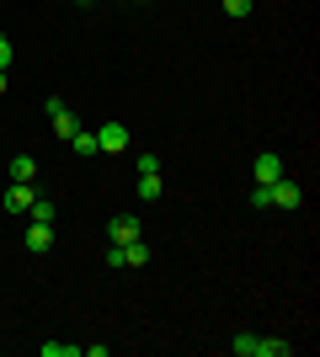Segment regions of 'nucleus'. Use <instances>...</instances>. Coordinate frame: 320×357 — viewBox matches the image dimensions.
<instances>
[{
  "label": "nucleus",
  "mask_w": 320,
  "mask_h": 357,
  "mask_svg": "<svg viewBox=\"0 0 320 357\" xmlns=\"http://www.w3.org/2000/svg\"><path fill=\"white\" fill-rule=\"evenodd\" d=\"M229 352H235V357H289L294 347L277 342V336H251V331H241V336L229 342Z\"/></svg>",
  "instance_id": "f257e3e1"
},
{
  "label": "nucleus",
  "mask_w": 320,
  "mask_h": 357,
  "mask_svg": "<svg viewBox=\"0 0 320 357\" xmlns=\"http://www.w3.org/2000/svg\"><path fill=\"white\" fill-rule=\"evenodd\" d=\"M48 118H54V134H59V139H75V134H80L75 112H70V107H64L59 96H48Z\"/></svg>",
  "instance_id": "f03ea898"
},
{
  "label": "nucleus",
  "mask_w": 320,
  "mask_h": 357,
  "mask_svg": "<svg viewBox=\"0 0 320 357\" xmlns=\"http://www.w3.org/2000/svg\"><path fill=\"white\" fill-rule=\"evenodd\" d=\"M267 197H273V208L294 213V208H299V181H289V176H277L273 187H267Z\"/></svg>",
  "instance_id": "7ed1b4c3"
},
{
  "label": "nucleus",
  "mask_w": 320,
  "mask_h": 357,
  "mask_svg": "<svg viewBox=\"0 0 320 357\" xmlns=\"http://www.w3.org/2000/svg\"><path fill=\"white\" fill-rule=\"evenodd\" d=\"M96 149H102V155L128 149V128H123V123H102V128H96Z\"/></svg>",
  "instance_id": "20e7f679"
},
{
  "label": "nucleus",
  "mask_w": 320,
  "mask_h": 357,
  "mask_svg": "<svg viewBox=\"0 0 320 357\" xmlns=\"http://www.w3.org/2000/svg\"><path fill=\"white\" fill-rule=\"evenodd\" d=\"M32 203H38L32 181H11V187H6V213H27Z\"/></svg>",
  "instance_id": "39448f33"
},
{
  "label": "nucleus",
  "mask_w": 320,
  "mask_h": 357,
  "mask_svg": "<svg viewBox=\"0 0 320 357\" xmlns=\"http://www.w3.org/2000/svg\"><path fill=\"white\" fill-rule=\"evenodd\" d=\"M251 171H257V187H273V181L283 176V160H277L273 149H261V155H257V165H251Z\"/></svg>",
  "instance_id": "423d86ee"
},
{
  "label": "nucleus",
  "mask_w": 320,
  "mask_h": 357,
  "mask_svg": "<svg viewBox=\"0 0 320 357\" xmlns=\"http://www.w3.org/2000/svg\"><path fill=\"white\" fill-rule=\"evenodd\" d=\"M128 240H139V213H118L112 219V245H128Z\"/></svg>",
  "instance_id": "0eeeda50"
},
{
  "label": "nucleus",
  "mask_w": 320,
  "mask_h": 357,
  "mask_svg": "<svg viewBox=\"0 0 320 357\" xmlns=\"http://www.w3.org/2000/svg\"><path fill=\"white\" fill-rule=\"evenodd\" d=\"M123 251V267H150V245H144V235L128 240V245H118Z\"/></svg>",
  "instance_id": "6e6552de"
},
{
  "label": "nucleus",
  "mask_w": 320,
  "mask_h": 357,
  "mask_svg": "<svg viewBox=\"0 0 320 357\" xmlns=\"http://www.w3.org/2000/svg\"><path fill=\"white\" fill-rule=\"evenodd\" d=\"M48 245H54V224H27V251L43 256Z\"/></svg>",
  "instance_id": "1a4fd4ad"
},
{
  "label": "nucleus",
  "mask_w": 320,
  "mask_h": 357,
  "mask_svg": "<svg viewBox=\"0 0 320 357\" xmlns=\"http://www.w3.org/2000/svg\"><path fill=\"white\" fill-rule=\"evenodd\" d=\"M38 176V160H32V155H16L11 160V181H32Z\"/></svg>",
  "instance_id": "9d476101"
},
{
  "label": "nucleus",
  "mask_w": 320,
  "mask_h": 357,
  "mask_svg": "<svg viewBox=\"0 0 320 357\" xmlns=\"http://www.w3.org/2000/svg\"><path fill=\"white\" fill-rule=\"evenodd\" d=\"M27 219L32 224H54V197H38V203L27 208Z\"/></svg>",
  "instance_id": "9b49d317"
},
{
  "label": "nucleus",
  "mask_w": 320,
  "mask_h": 357,
  "mask_svg": "<svg viewBox=\"0 0 320 357\" xmlns=\"http://www.w3.org/2000/svg\"><path fill=\"white\" fill-rule=\"evenodd\" d=\"M70 149H75L80 160H91V155H96V134H86V128H80V134L70 139Z\"/></svg>",
  "instance_id": "f8f14e48"
},
{
  "label": "nucleus",
  "mask_w": 320,
  "mask_h": 357,
  "mask_svg": "<svg viewBox=\"0 0 320 357\" xmlns=\"http://www.w3.org/2000/svg\"><path fill=\"white\" fill-rule=\"evenodd\" d=\"M38 352H43V357H80V347L75 342H43Z\"/></svg>",
  "instance_id": "ddd939ff"
},
{
  "label": "nucleus",
  "mask_w": 320,
  "mask_h": 357,
  "mask_svg": "<svg viewBox=\"0 0 320 357\" xmlns=\"http://www.w3.org/2000/svg\"><path fill=\"white\" fill-rule=\"evenodd\" d=\"M139 197H144V203L160 197V171H155V176H139Z\"/></svg>",
  "instance_id": "4468645a"
},
{
  "label": "nucleus",
  "mask_w": 320,
  "mask_h": 357,
  "mask_svg": "<svg viewBox=\"0 0 320 357\" xmlns=\"http://www.w3.org/2000/svg\"><path fill=\"white\" fill-rule=\"evenodd\" d=\"M155 171H160V155H150V149H144V155H139V176H155Z\"/></svg>",
  "instance_id": "2eb2a0df"
},
{
  "label": "nucleus",
  "mask_w": 320,
  "mask_h": 357,
  "mask_svg": "<svg viewBox=\"0 0 320 357\" xmlns=\"http://www.w3.org/2000/svg\"><path fill=\"white\" fill-rule=\"evenodd\" d=\"M251 208H257V213H273V197H267V187H257V192H251Z\"/></svg>",
  "instance_id": "dca6fc26"
},
{
  "label": "nucleus",
  "mask_w": 320,
  "mask_h": 357,
  "mask_svg": "<svg viewBox=\"0 0 320 357\" xmlns=\"http://www.w3.org/2000/svg\"><path fill=\"white\" fill-rule=\"evenodd\" d=\"M251 6L257 0H224V16H251Z\"/></svg>",
  "instance_id": "f3484780"
},
{
  "label": "nucleus",
  "mask_w": 320,
  "mask_h": 357,
  "mask_svg": "<svg viewBox=\"0 0 320 357\" xmlns=\"http://www.w3.org/2000/svg\"><path fill=\"white\" fill-rule=\"evenodd\" d=\"M0 70H11V38H0Z\"/></svg>",
  "instance_id": "a211bd4d"
},
{
  "label": "nucleus",
  "mask_w": 320,
  "mask_h": 357,
  "mask_svg": "<svg viewBox=\"0 0 320 357\" xmlns=\"http://www.w3.org/2000/svg\"><path fill=\"white\" fill-rule=\"evenodd\" d=\"M6 91H11V70H0V96H6Z\"/></svg>",
  "instance_id": "6ab92c4d"
}]
</instances>
